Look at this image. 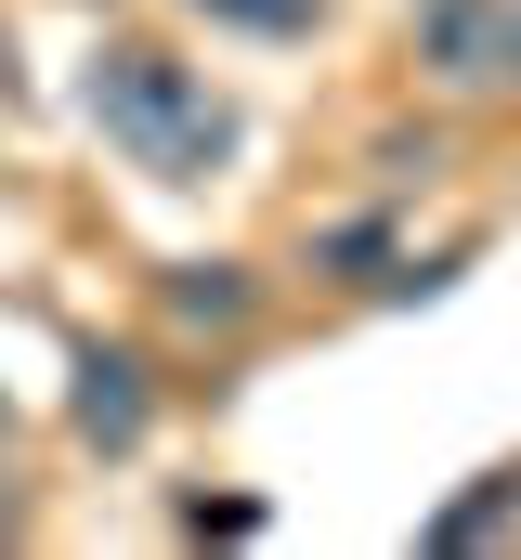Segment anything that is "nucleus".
<instances>
[{"label": "nucleus", "mask_w": 521, "mask_h": 560, "mask_svg": "<svg viewBox=\"0 0 521 560\" xmlns=\"http://www.w3.org/2000/svg\"><path fill=\"white\" fill-rule=\"evenodd\" d=\"M0 522H13V482H0Z\"/></svg>", "instance_id": "nucleus-6"}, {"label": "nucleus", "mask_w": 521, "mask_h": 560, "mask_svg": "<svg viewBox=\"0 0 521 560\" xmlns=\"http://www.w3.org/2000/svg\"><path fill=\"white\" fill-rule=\"evenodd\" d=\"M170 300H183L196 326H235V313H248V287H235V261H196V275L170 287Z\"/></svg>", "instance_id": "nucleus-4"}, {"label": "nucleus", "mask_w": 521, "mask_h": 560, "mask_svg": "<svg viewBox=\"0 0 521 560\" xmlns=\"http://www.w3.org/2000/svg\"><path fill=\"white\" fill-rule=\"evenodd\" d=\"M222 26H260V39H300V26H326V0H209Z\"/></svg>", "instance_id": "nucleus-5"}, {"label": "nucleus", "mask_w": 521, "mask_h": 560, "mask_svg": "<svg viewBox=\"0 0 521 560\" xmlns=\"http://www.w3.org/2000/svg\"><path fill=\"white\" fill-rule=\"evenodd\" d=\"M79 430L92 443H143V365L130 352H92L79 365Z\"/></svg>", "instance_id": "nucleus-3"}, {"label": "nucleus", "mask_w": 521, "mask_h": 560, "mask_svg": "<svg viewBox=\"0 0 521 560\" xmlns=\"http://www.w3.org/2000/svg\"><path fill=\"white\" fill-rule=\"evenodd\" d=\"M79 105H92V131L118 143L130 170H157V183H209V170L235 156V105H222L183 52H157V39H105L92 79H79Z\"/></svg>", "instance_id": "nucleus-1"}, {"label": "nucleus", "mask_w": 521, "mask_h": 560, "mask_svg": "<svg viewBox=\"0 0 521 560\" xmlns=\"http://www.w3.org/2000/svg\"><path fill=\"white\" fill-rule=\"evenodd\" d=\"M417 39L443 79H521V0H417Z\"/></svg>", "instance_id": "nucleus-2"}]
</instances>
